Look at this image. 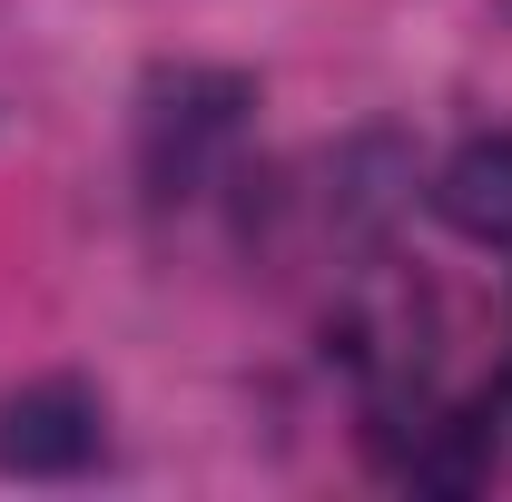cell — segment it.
Instances as JSON below:
<instances>
[{
	"instance_id": "3",
	"label": "cell",
	"mask_w": 512,
	"mask_h": 502,
	"mask_svg": "<svg viewBox=\"0 0 512 502\" xmlns=\"http://www.w3.org/2000/svg\"><path fill=\"white\" fill-rule=\"evenodd\" d=\"M404 207H414V138L404 128H355L325 148V227L345 247H375Z\"/></svg>"
},
{
	"instance_id": "4",
	"label": "cell",
	"mask_w": 512,
	"mask_h": 502,
	"mask_svg": "<svg viewBox=\"0 0 512 502\" xmlns=\"http://www.w3.org/2000/svg\"><path fill=\"white\" fill-rule=\"evenodd\" d=\"M434 217L473 247H512V128L463 138L444 168H434Z\"/></svg>"
},
{
	"instance_id": "2",
	"label": "cell",
	"mask_w": 512,
	"mask_h": 502,
	"mask_svg": "<svg viewBox=\"0 0 512 502\" xmlns=\"http://www.w3.org/2000/svg\"><path fill=\"white\" fill-rule=\"evenodd\" d=\"M99 434H109V404L79 375H40L0 394V473L20 483H69L99 463Z\"/></svg>"
},
{
	"instance_id": "1",
	"label": "cell",
	"mask_w": 512,
	"mask_h": 502,
	"mask_svg": "<svg viewBox=\"0 0 512 502\" xmlns=\"http://www.w3.org/2000/svg\"><path fill=\"white\" fill-rule=\"evenodd\" d=\"M256 119V79L247 69H148L138 89V178L148 197H197Z\"/></svg>"
}]
</instances>
